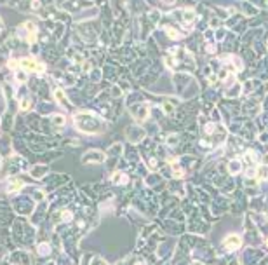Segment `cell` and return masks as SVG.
Masks as SVG:
<instances>
[{"label":"cell","instance_id":"7c38bea8","mask_svg":"<svg viewBox=\"0 0 268 265\" xmlns=\"http://www.w3.org/2000/svg\"><path fill=\"white\" fill-rule=\"evenodd\" d=\"M192 19H195L193 11H186V12H185V21H192Z\"/></svg>","mask_w":268,"mask_h":265},{"label":"cell","instance_id":"52a82bcc","mask_svg":"<svg viewBox=\"0 0 268 265\" xmlns=\"http://www.w3.org/2000/svg\"><path fill=\"white\" fill-rule=\"evenodd\" d=\"M238 169H240V162H238V160H233V162L230 164V173L235 174V173H238Z\"/></svg>","mask_w":268,"mask_h":265},{"label":"cell","instance_id":"277c9868","mask_svg":"<svg viewBox=\"0 0 268 265\" xmlns=\"http://www.w3.org/2000/svg\"><path fill=\"white\" fill-rule=\"evenodd\" d=\"M25 28H26V40H28V42H35L37 26L33 25V23H26V25H25Z\"/></svg>","mask_w":268,"mask_h":265},{"label":"cell","instance_id":"4fadbf2b","mask_svg":"<svg viewBox=\"0 0 268 265\" xmlns=\"http://www.w3.org/2000/svg\"><path fill=\"white\" fill-rule=\"evenodd\" d=\"M167 33H169V37H172V39H178V37H179V33L174 30H167Z\"/></svg>","mask_w":268,"mask_h":265},{"label":"cell","instance_id":"30bf717a","mask_svg":"<svg viewBox=\"0 0 268 265\" xmlns=\"http://www.w3.org/2000/svg\"><path fill=\"white\" fill-rule=\"evenodd\" d=\"M16 79L21 80V82H26V73H25L23 70H18L16 72Z\"/></svg>","mask_w":268,"mask_h":265},{"label":"cell","instance_id":"6da1fadb","mask_svg":"<svg viewBox=\"0 0 268 265\" xmlns=\"http://www.w3.org/2000/svg\"><path fill=\"white\" fill-rule=\"evenodd\" d=\"M223 246L225 248H228V249H237V248L242 246V239L238 237V235H228V237L223 241Z\"/></svg>","mask_w":268,"mask_h":265},{"label":"cell","instance_id":"5bb4252c","mask_svg":"<svg viewBox=\"0 0 268 265\" xmlns=\"http://www.w3.org/2000/svg\"><path fill=\"white\" fill-rule=\"evenodd\" d=\"M31 7H33V9H39L40 4H39V2H33V4H31Z\"/></svg>","mask_w":268,"mask_h":265},{"label":"cell","instance_id":"9c48e42d","mask_svg":"<svg viewBox=\"0 0 268 265\" xmlns=\"http://www.w3.org/2000/svg\"><path fill=\"white\" fill-rule=\"evenodd\" d=\"M52 120L56 126H63V124H65V117H63V115H54Z\"/></svg>","mask_w":268,"mask_h":265},{"label":"cell","instance_id":"9a60e30c","mask_svg":"<svg viewBox=\"0 0 268 265\" xmlns=\"http://www.w3.org/2000/svg\"><path fill=\"white\" fill-rule=\"evenodd\" d=\"M266 246H268V239H266Z\"/></svg>","mask_w":268,"mask_h":265},{"label":"cell","instance_id":"7a4b0ae2","mask_svg":"<svg viewBox=\"0 0 268 265\" xmlns=\"http://www.w3.org/2000/svg\"><path fill=\"white\" fill-rule=\"evenodd\" d=\"M84 162H103L105 155L101 152H89V155H84Z\"/></svg>","mask_w":268,"mask_h":265},{"label":"cell","instance_id":"ba28073f","mask_svg":"<svg viewBox=\"0 0 268 265\" xmlns=\"http://www.w3.org/2000/svg\"><path fill=\"white\" fill-rule=\"evenodd\" d=\"M23 187V183L21 181H16V183H12V185H9L7 187V192H16V190H19Z\"/></svg>","mask_w":268,"mask_h":265},{"label":"cell","instance_id":"8fae6325","mask_svg":"<svg viewBox=\"0 0 268 265\" xmlns=\"http://www.w3.org/2000/svg\"><path fill=\"white\" fill-rule=\"evenodd\" d=\"M49 251H51V249H49L47 244H40V246H39V253H40V255H49Z\"/></svg>","mask_w":268,"mask_h":265},{"label":"cell","instance_id":"8992f818","mask_svg":"<svg viewBox=\"0 0 268 265\" xmlns=\"http://www.w3.org/2000/svg\"><path fill=\"white\" fill-rule=\"evenodd\" d=\"M28 108H30V100H28V98H23L21 101H19V110L26 112Z\"/></svg>","mask_w":268,"mask_h":265},{"label":"cell","instance_id":"5b68a950","mask_svg":"<svg viewBox=\"0 0 268 265\" xmlns=\"http://www.w3.org/2000/svg\"><path fill=\"white\" fill-rule=\"evenodd\" d=\"M111 180H113V183H125V181H127V176H125L124 173H115Z\"/></svg>","mask_w":268,"mask_h":265},{"label":"cell","instance_id":"3957f363","mask_svg":"<svg viewBox=\"0 0 268 265\" xmlns=\"http://www.w3.org/2000/svg\"><path fill=\"white\" fill-rule=\"evenodd\" d=\"M19 65H21L23 68H28V70L42 72V65H39V63H37L35 59H21V61H19Z\"/></svg>","mask_w":268,"mask_h":265}]
</instances>
